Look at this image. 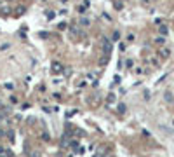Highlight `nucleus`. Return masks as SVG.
I'll use <instances>...</instances> for the list:
<instances>
[{
	"label": "nucleus",
	"mask_w": 174,
	"mask_h": 157,
	"mask_svg": "<svg viewBox=\"0 0 174 157\" xmlns=\"http://www.w3.org/2000/svg\"><path fill=\"white\" fill-rule=\"evenodd\" d=\"M112 49H113V47H112V40H108L106 37H103V38H101V51H103V54L108 56V54L112 53Z\"/></svg>",
	"instance_id": "obj_1"
},
{
	"label": "nucleus",
	"mask_w": 174,
	"mask_h": 157,
	"mask_svg": "<svg viewBox=\"0 0 174 157\" xmlns=\"http://www.w3.org/2000/svg\"><path fill=\"white\" fill-rule=\"evenodd\" d=\"M52 72H58V73L63 72V65H61L59 61H54V63H52Z\"/></svg>",
	"instance_id": "obj_2"
},
{
	"label": "nucleus",
	"mask_w": 174,
	"mask_h": 157,
	"mask_svg": "<svg viewBox=\"0 0 174 157\" xmlns=\"http://www.w3.org/2000/svg\"><path fill=\"white\" fill-rule=\"evenodd\" d=\"M155 42L159 44V46H164V44H165V37H157V38H155Z\"/></svg>",
	"instance_id": "obj_3"
},
{
	"label": "nucleus",
	"mask_w": 174,
	"mask_h": 157,
	"mask_svg": "<svg viewBox=\"0 0 174 157\" xmlns=\"http://www.w3.org/2000/svg\"><path fill=\"white\" fill-rule=\"evenodd\" d=\"M159 32L162 33V37H164V35H167V26H164V25H160V26H159Z\"/></svg>",
	"instance_id": "obj_4"
},
{
	"label": "nucleus",
	"mask_w": 174,
	"mask_h": 157,
	"mask_svg": "<svg viewBox=\"0 0 174 157\" xmlns=\"http://www.w3.org/2000/svg\"><path fill=\"white\" fill-rule=\"evenodd\" d=\"M169 54H171V53H169V49H165V47H164V49H160V56H162V58H167Z\"/></svg>",
	"instance_id": "obj_5"
},
{
	"label": "nucleus",
	"mask_w": 174,
	"mask_h": 157,
	"mask_svg": "<svg viewBox=\"0 0 174 157\" xmlns=\"http://www.w3.org/2000/svg\"><path fill=\"white\" fill-rule=\"evenodd\" d=\"M16 14H19V16L25 14V7H17V9H16Z\"/></svg>",
	"instance_id": "obj_6"
},
{
	"label": "nucleus",
	"mask_w": 174,
	"mask_h": 157,
	"mask_svg": "<svg viewBox=\"0 0 174 157\" xmlns=\"http://www.w3.org/2000/svg\"><path fill=\"white\" fill-rule=\"evenodd\" d=\"M165 100H167V101H172V94H171V91L165 93Z\"/></svg>",
	"instance_id": "obj_7"
},
{
	"label": "nucleus",
	"mask_w": 174,
	"mask_h": 157,
	"mask_svg": "<svg viewBox=\"0 0 174 157\" xmlns=\"http://www.w3.org/2000/svg\"><path fill=\"white\" fill-rule=\"evenodd\" d=\"M115 101V94H108V103H113Z\"/></svg>",
	"instance_id": "obj_8"
},
{
	"label": "nucleus",
	"mask_w": 174,
	"mask_h": 157,
	"mask_svg": "<svg viewBox=\"0 0 174 157\" xmlns=\"http://www.w3.org/2000/svg\"><path fill=\"white\" fill-rule=\"evenodd\" d=\"M118 112H120V114H124V112H125V105L120 103V105H118Z\"/></svg>",
	"instance_id": "obj_9"
},
{
	"label": "nucleus",
	"mask_w": 174,
	"mask_h": 157,
	"mask_svg": "<svg viewBox=\"0 0 174 157\" xmlns=\"http://www.w3.org/2000/svg\"><path fill=\"white\" fill-rule=\"evenodd\" d=\"M7 136H9V140H14V133H12V131H9V133H7Z\"/></svg>",
	"instance_id": "obj_10"
},
{
	"label": "nucleus",
	"mask_w": 174,
	"mask_h": 157,
	"mask_svg": "<svg viewBox=\"0 0 174 157\" xmlns=\"http://www.w3.org/2000/svg\"><path fill=\"white\" fill-rule=\"evenodd\" d=\"M47 18H49V19H52V18H54V12H52V11H49V12H47Z\"/></svg>",
	"instance_id": "obj_11"
},
{
	"label": "nucleus",
	"mask_w": 174,
	"mask_h": 157,
	"mask_svg": "<svg viewBox=\"0 0 174 157\" xmlns=\"http://www.w3.org/2000/svg\"><path fill=\"white\" fill-rule=\"evenodd\" d=\"M106 61H108V56H103V59H101V65H106Z\"/></svg>",
	"instance_id": "obj_12"
},
{
	"label": "nucleus",
	"mask_w": 174,
	"mask_h": 157,
	"mask_svg": "<svg viewBox=\"0 0 174 157\" xmlns=\"http://www.w3.org/2000/svg\"><path fill=\"white\" fill-rule=\"evenodd\" d=\"M59 30H64V28H66V25H64V23H59V26H58Z\"/></svg>",
	"instance_id": "obj_13"
},
{
	"label": "nucleus",
	"mask_w": 174,
	"mask_h": 157,
	"mask_svg": "<svg viewBox=\"0 0 174 157\" xmlns=\"http://www.w3.org/2000/svg\"><path fill=\"white\" fill-rule=\"evenodd\" d=\"M4 134H5V131H4V129H0V136L4 138Z\"/></svg>",
	"instance_id": "obj_14"
}]
</instances>
